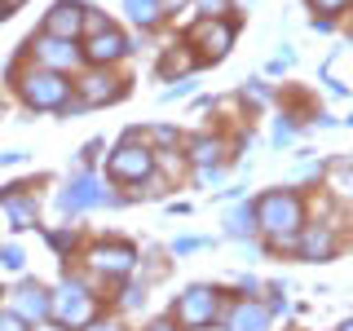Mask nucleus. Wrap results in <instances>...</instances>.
<instances>
[{
    "label": "nucleus",
    "instance_id": "f257e3e1",
    "mask_svg": "<svg viewBox=\"0 0 353 331\" xmlns=\"http://www.w3.org/2000/svg\"><path fill=\"white\" fill-rule=\"evenodd\" d=\"M256 221L270 234H296L301 230V199H296L292 190H274V194H265L261 199V208H256Z\"/></svg>",
    "mask_w": 353,
    "mask_h": 331
},
{
    "label": "nucleus",
    "instance_id": "f03ea898",
    "mask_svg": "<svg viewBox=\"0 0 353 331\" xmlns=\"http://www.w3.org/2000/svg\"><path fill=\"white\" fill-rule=\"evenodd\" d=\"M66 93H71V84H66L58 71H49V66L22 75V97H27L36 110H62L66 106Z\"/></svg>",
    "mask_w": 353,
    "mask_h": 331
},
{
    "label": "nucleus",
    "instance_id": "7ed1b4c3",
    "mask_svg": "<svg viewBox=\"0 0 353 331\" xmlns=\"http://www.w3.org/2000/svg\"><path fill=\"white\" fill-rule=\"evenodd\" d=\"M53 314H58L66 327H88L93 323V296H88L80 283H62V292L53 296Z\"/></svg>",
    "mask_w": 353,
    "mask_h": 331
},
{
    "label": "nucleus",
    "instance_id": "20e7f679",
    "mask_svg": "<svg viewBox=\"0 0 353 331\" xmlns=\"http://www.w3.org/2000/svg\"><path fill=\"white\" fill-rule=\"evenodd\" d=\"M216 314V292L212 287H190L176 301V327H208Z\"/></svg>",
    "mask_w": 353,
    "mask_h": 331
},
{
    "label": "nucleus",
    "instance_id": "39448f33",
    "mask_svg": "<svg viewBox=\"0 0 353 331\" xmlns=\"http://www.w3.org/2000/svg\"><path fill=\"white\" fill-rule=\"evenodd\" d=\"M190 44H194V49H203L208 58H221V53L234 44V22H225V18L194 22V27H190Z\"/></svg>",
    "mask_w": 353,
    "mask_h": 331
},
{
    "label": "nucleus",
    "instance_id": "423d86ee",
    "mask_svg": "<svg viewBox=\"0 0 353 331\" xmlns=\"http://www.w3.org/2000/svg\"><path fill=\"white\" fill-rule=\"evenodd\" d=\"M110 177H119V181H141L150 168H154V159H150V150L146 146H132V141H124L115 154H110Z\"/></svg>",
    "mask_w": 353,
    "mask_h": 331
},
{
    "label": "nucleus",
    "instance_id": "0eeeda50",
    "mask_svg": "<svg viewBox=\"0 0 353 331\" xmlns=\"http://www.w3.org/2000/svg\"><path fill=\"white\" fill-rule=\"evenodd\" d=\"M80 27H84V5H75V0L53 5L49 18H44V36H53V40H71V44H75Z\"/></svg>",
    "mask_w": 353,
    "mask_h": 331
},
{
    "label": "nucleus",
    "instance_id": "6e6552de",
    "mask_svg": "<svg viewBox=\"0 0 353 331\" xmlns=\"http://www.w3.org/2000/svg\"><path fill=\"white\" fill-rule=\"evenodd\" d=\"M132 261H137V252H132L128 243H102V248L93 252V270L106 274V279H124L132 270Z\"/></svg>",
    "mask_w": 353,
    "mask_h": 331
},
{
    "label": "nucleus",
    "instance_id": "1a4fd4ad",
    "mask_svg": "<svg viewBox=\"0 0 353 331\" xmlns=\"http://www.w3.org/2000/svg\"><path fill=\"white\" fill-rule=\"evenodd\" d=\"M31 49H36V58L49 66V71H66V66H75L80 62V49H75L71 40H53V36H40V40H31Z\"/></svg>",
    "mask_w": 353,
    "mask_h": 331
},
{
    "label": "nucleus",
    "instance_id": "9d476101",
    "mask_svg": "<svg viewBox=\"0 0 353 331\" xmlns=\"http://www.w3.org/2000/svg\"><path fill=\"white\" fill-rule=\"evenodd\" d=\"M62 203V212H80V208H97V203H106V190L93 181V177H75L71 185H66V194L58 199Z\"/></svg>",
    "mask_w": 353,
    "mask_h": 331
},
{
    "label": "nucleus",
    "instance_id": "9b49d317",
    "mask_svg": "<svg viewBox=\"0 0 353 331\" xmlns=\"http://www.w3.org/2000/svg\"><path fill=\"white\" fill-rule=\"evenodd\" d=\"M124 53H128L124 36H119L115 27H102V31H93V40H88L84 58H88V62H115V58H124Z\"/></svg>",
    "mask_w": 353,
    "mask_h": 331
},
{
    "label": "nucleus",
    "instance_id": "f8f14e48",
    "mask_svg": "<svg viewBox=\"0 0 353 331\" xmlns=\"http://www.w3.org/2000/svg\"><path fill=\"white\" fill-rule=\"evenodd\" d=\"M115 97H124V84L110 80V75H88V80L80 84V102L84 106H97V102H115Z\"/></svg>",
    "mask_w": 353,
    "mask_h": 331
},
{
    "label": "nucleus",
    "instance_id": "ddd939ff",
    "mask_svg": "<svg viewBox=\"0 0 353 331\" xmlns=\"http://www.w3.org/2000/svg\"><path fill=\"white\" fill-rule=\"evenodd\" d=\"M18 314H22V318H44V314H53L49 292H44L40 283H22V287H18Z\"/></svg>",
    "mask_w": 353,
    "mask_h": 331
},
{
    "label": "nucleus",
    "instance_id": "4468645a",
    "mask_svg": "<svg viewBox=\"0 0 353 331\" xmlns=\"http://www.w3.org/2000/svg\"><path fill=\"white\" fill-rule=\"evenodd\" d=\"M22 190H27V185H9L5 190V208H9V217H14V230H27L31 221H36V199H27Z\"/></svg>",
    "mask_w": 353,
    "mask_h": 331
},
{
    "label": "nucleus",
    "instance_id": "2eb2a0df",
    "mask_svg": "<svg viewBox=\"0 0 353 331\" xmlns=\"http://www.w3.org/2000/svg\"><path fill=\"white\" fill-rule=\"evenodd\" d=\"M270 327V309L265 305H234V314H230V331H265Z\"/></svg>",
    "mask_w": 353,
    "mask_h": 331
},
{
    "label": "nucleus",
    "instance_id": "dca6fc26",
    "mask_svg": "<svg viewBox=\"0 0 353 331\" xmlns=\"http://www.w3.org/2000/svg\"><path fill=\"white\" fill-rule=\"evenodd\" d=\"M331 248H336V239H331V230L314 225V230L305 234V257H309V261H323V257H331Z\"/></svg>",
    "mask_w": 353,
    "mask_h": 331
},
{
    "label": "nucleus",
    "instance_id": "f3484780",
    "mask_svg": "<svg viewBox=\"0 0 353 331\" xmlns=\"http://www.w3.org/2000/svg\"><path fill=\"white\" fill-rule=\"evenodd\" d=\"M124 5H128V18L137 22V27H154V22H159V14H163L159 0H124Z\"/></svg>",
    "mask_w": 353,
    "mask_h": 331
},
{
    "label": "nucleus",
    "instance_id": "a211bd4d",
    "mask_svg": "<svg viewBox=\"0 0 353 331\" xmlns=\"http://www.w3.org/2000/svg\"><path fill=\"white\" fill-rule=\"evenodd\" d=\"M252 230H256V212H252V208H234V212H230V234L248 239Z\"/></svg>",
    "mask_w": 353,
    "mask_h": 331
},
{
    "label": "nucleus",
    "instance_id": "6ab92c4d",
    "mask_svg": "<svg viewBox=\"0 0 353 331\" xmlns=\"http://www.w3.org/2000/svg\"><path fill=\"white\" fill-rule=\"evenodd\" d=\"M190 150H194V159H199V163H212V159H221V141H208V137H203V141H194Z\"/></svg>",
    "mask_w": 353,
    "mask_h": 331
},
{
    "label": "nucleus",
    "instance_id": "aec40b11",
    "mask_svg": "<svg viewBox=\"0 0 353 331\" xmlns=\"http://www.w3.org/2000/svg\"><path fill=\"white\" fill-rule=\"evenodd\" d=\"M159 71H163V75H172V71H190V53H168V58L159 62Z\"/></svg>",
    "mask_w": 353,
    "mask_h": 331
},
{
    "label": "nucleus",
    "instance_id": "412c9836",
    "mask_svg": "<svg viewBox=\"0 0 353 331\" xmlns=\"http://www.w3.org/2000/svg\"><path fill=\"white\" fill-rule=\"evenodd\" d=\"M345 5H349V0H314V9H318V14H340Z\"/></svg>",
    "mask_w": 353,
    "mask_h": 331
},
{
    "label": "nucleus",
    "instance_id": "4be33fe9",
    "mask_svg": "<svg viewBox=\"0 0 353 331\" xmlns=\"http://www.w3.org/2000/svg\"><path fill=\"white\" fill-rule=\"evenodd\" d=\"M0 261H5L9 270H22V252L18 248H5V252H0Z\"/></svg>",
    "mask_w": 353,
    "mask_h": 331
},
{
    "label": "nucleus",
    "instance_id": "5701e85b",
    "mask_svg": "<svg viewBox=\"0 0 353 331\" xmlns=\"http://www.w3.org/2000/svg\"><path fill=\"white\" fill-rule=\"evenodd\" d=\"M292 137H296V128H292V124H283V119H279V128H274V141L283 146V141H292Z\"/></svg>",
    "mask_w": 353,
    "mask_h": 331
},
{
    "label": "nucleus",
    "instance_id": "b1692460",
    "mask_svg": "<svg viewBox=\"0 0 353 331\" xmlns=\"http://www.w3.org/2000/svg\"><path fill=\"white\" fill-rule=\"evenodd\" d=\"M0 331H22V318H14V314H5V318H0Z\"/></svg>",
    "mask_w": 353,
    "mask_h": 331
},
{
    "label": "nucleus",
    "instance_id": "393cba45",
    "mask_svg": "<svg viewBox=\"0 0 353 331\" xmlns=\"http://www.w3.org/2000/svg\"><path fill=\"white\" fill-rule=\"evenodd\" d=\"M199 5H203V9H208V18H216V14H221V9H225V0H199Z\"/></svg>",
    "mask_w": 353,
    "mask_h": 331
},
{
    "label": "nucleus",
    "instance_id": "a878e982",
    "mask_svg": "<svg viewBox=\"0 0 353 331\" xmlns=\"http://www.w3.org/2000/svg\"><path fill=\"white\" fill-rule=\"evenodd\" d=\"M88 331H119L115 323H97V327H88Z\"/></svg>",
    "mask_w": 353,
    "mask_h": 331
},
{
    "label": "nucleus",
    "instance_id": "bb28decb",
    "mask_svg": "<svg viewBox=\"0 0 353 331\" xmlns=\"http://www.w3.org/2000/svg\"><path fill=\"white\" fill-rule=\"evenodd\" d=\"M150 331H176V323H154Z\"/></svg>",
    "mask_w": 353,
    "mask_h": 331
},
{
    "label": "nucleus",
    "instance_id": "cd10ccee",
    "mask_svg": "<svg viewBox=\"0 0 353 331\" xmlns=\"http://www.w3.org/2000/svg\"><path fill=\"white\" fill-rule=\"evenodd\" d=\"M14 5H22V0H5V9H14Z\"/></svg>",
    "mask_w": 353,
    "mask_h": 331
},
{
    "label": "nucleus",
    "instance_id": "c85d7f7f",
    "mask_svg": "<svg viewBox=\"0 0 353 331\" xmlns=\"http://www.w3.org/2000/svg\"><path fill=\"white\" fill-rule=\"evenodd\" d=\"M340 331H353V323H345V327H340Z\"/></svg>",
    "mask_w": 353,
    "mask_h": 331
},
{
    "label": "nucleus",
    "instance_id": "c756f323",
    "mask_svg": "<svg viewBox=\"0 0 353 331\" xmlns=\"http://www.w3.org/2000/svg\"><path fill=\"white\" fill-rule=\"evenodd\" d=\"M0 18H5V0H0Z\"/></svg>",
    "mask_w": 353,
    "mask_h": 331
},
{
    "label": "nucleus",
    "instance_id": "7c9ffc66",
    "mask_svg": "<svg viewBox=\"0 0 353 331\" xmlns=\"http://www.w3.org/2000/svg\"><path fill=\"white\" fill-rule=\"evenodd\" d=\"M40 331H53V327H40Z\"/></svg>",
    "mask_w": 353,
    "mask_h": 331
}]
</instances>
